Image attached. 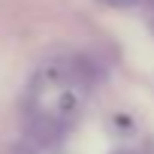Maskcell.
<instances>
[{"instance_id": "cell-1", "label": "cell", "mask_w": 154, "mask_h": 154, "mask_svg": "<svg viewBox=\"0 0 154 154\" xmlns=\"http://www.w3.org/2000/svg\"><path fill=\"white\" fill-rule=\"evenodd\" d=\"M103 3H106V6H121V9H124V6H133V3H139V0H103Z\"/></svg>"}]
</instances>
